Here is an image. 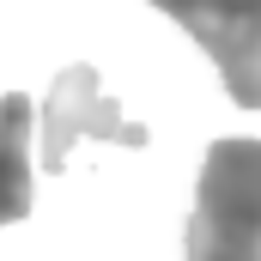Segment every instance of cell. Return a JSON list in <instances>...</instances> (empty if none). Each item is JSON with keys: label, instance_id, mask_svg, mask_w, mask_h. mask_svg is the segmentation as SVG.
I'll return each mask as SVG.
<instances>
[{"label": "cell", "instance_id": "cell-1", "mask_svg": "<svg viewBox=\"0 0 261 261\" xmlns=\"http://www.w3.org/2000/svg\"><path fill=\"white\" fill-rule=\"evenodd\" d=\"M189 261H261V140H213L189 213Z\"/></svg>", "mask_w": 261, "mask_h": 261}, {"label": "cell", "instance_id": "cell-2", "mask_svg": "<svg viewBox=\"0 0 261 261\" xmlns=\"http://www.w3.org/2000/svg\"><path fill=\"white\" fill-rule=\"evenodd\" d=\"M79 140L146 146V128L128 122V116L116 110V97H103L97 73H91L85 61L61 67V73H55V85H49V97H43V146H37V158H43V170H49V176L73 158V146H79Z\"/></svg>", "mask_w": 261, "mask_h": 261}, {"label": "cell", "instance_id": "cell-3", "mask_svg": "<svg viewBox=\"0 0 261 261\" xmlns=\"http://www.w3.org/2000/svg\"><path fill=\"white\" fill-rule=\"evenodd\" d=\"M195 43L213 55L231 103L261 110V0H219L200 18Z\"/></svg>", "mask_w": 261, "mask_h": 261}, {"label": "cell", "instance_id": "cell-4", "mask_svg": "<svg viewBox=\"0 0 261 261\" xmlns=\"http://www.w3.org/2000/svg\"><path fill=\"white\" fill-rule=\"evenodd\" d=\"M31 213V97H0V225Z\"/></svg>", "mask_w": 261, "mask_h": 261}, {"label": "cell", "instance_id": "cell-5", "mask_svg": "<svg viewBox=\"0 0 261 261\" xmlns=\"http://www.w3.org/2000/svg\"><path fill=\"white\" fill-rule=\"evenodd\" d=\"M152 6H158L164 18H176V24H182V31L195 37V31H200V18H206V12H213L219 0H152Z\"/></svg>", "mask_w": 261, "mask_h": 261}]
</instances>
